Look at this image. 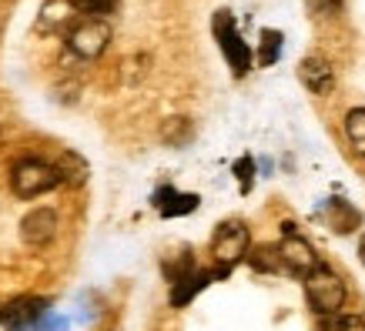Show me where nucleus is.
<instances>
[{
  "mask_svg": "<svg viewBox=\"0 0 365 331\" xmlns=\"http://www.w3.org/2000/svg\"><path fill=\"white\" fill-rule=\"evenodd\" d=\"M215 278H225L222 268H215V271H201V268H195L191 275H185L181 281H175V285H171V305H175V308H185V305H188L198 291H205Z\"/></svg>",
  "mask_w": 365,
  "mask_h": 331,
  "instance_id": "10",
  "label": "nucleus"
},
{
  "mask_svg": "<svg viewBox=\"0 0 365 331\" xmlns=\"http://www.w3.org/2000/svg\"><path fill=\"white\" fill-rule=\"evenodd\" d=\"M57 184H61L57 167L41 161V157H24V161H17V164L11 167V188H14V194L24 201L41 198L47 191H54Z\"/></svg>",
  "mask_w": 365,
  "mask_h": 331,
  "instance_id": "1",
  "label": "nucleus"
},
{
  "mask_svg": "<svg viewBox=\"0 0 365 331\" xmlns=\"http://www.w3.org/2000/svg\"><path fill=\"white\" fill-rule=\"evenodd\" d=\"M359 258H362V265H365V238L359 241Z\"/></svg>",
  "mask_w": 365,
  "mask_h": 331,
  "instance_id": "22",
  "label": "nucleus"
},
{
  "mask_svg": "<svg viewBox=\"0 0 365 331\" xmlns=\"http://www.w3.org/2000/svg\"><path fill=\"white\" fill-rule=\"evenodd\" d=\"M74 11H81V14H88V17H98V21H104L108 14L114 11V4L118 0H67Z\"/></svg>",
  "mask_w": 365,
  "mask_h": 331,
  "instance_id": "18",
  "label": "nucleus"
},
{
  "mask_svg": "<svg viewBox=\"0 0 365 331\" xmlns=\"http://www.w3.org/2000/svg\"><path fill=\"white\" fill-rule=\"evenodd\" d=\"M305 298L315 315H339L345 305V285L329 265H319L312 275H305Z\"/></svg>",
  "mask_w": 365,
  "mask_h": 331,
  "instance_id": "2",
  "label": "nucleus"
},
{
  "mask_svg": "<svg viewBox=\"0 0 365 331\" xmlns=\"http://www.w3.org/2000/svg\"><path fill=\"white\" fill-rule=\"evenodd\" d=\"M211 31H215V41L222 47V54H225V61H228V67H232V74L235 78H245V74L252 70V47L242 41L232 11H215Z\"/></svg>",
  "mask_w": 365,
  "mask_h": 331,
  "instance_id": "3",
  "label": "nucleus"
},
{
  "mask_svg": "<svg viewBox=\"0 0 365 331\" xmlns=\"http://www.w3.org/2000/svg\"><path fill=\"white\" fill-rule=\"evenodd\" d=\"M191 137H195V127H191L188 117H168L161 124V141L171 144V147H185Z\"/></svg>",
  "mask_w": 365,
  "mask_h": 331,
  "instance_id": "14",
  "label": "nucleus"
},
{
  "mask_svg": "<svg viewBox=\"0 0 365 331\" xmlns=\"http://www.w3.org/2000/svg\"><path fill=\"white\" fill-rule=\"evenodd\" d=\"M312 11L322 14V17H335L342 11V0H312Z\"/></svg>",
  "mask_w": 365,
  "mask_h": 331,
  "instance_id": "20",
  "label": "nucleus"
},
{
  "mask_svg": "<svg viewBox=\"0 0 365 331\" xmlns=\"http://www.w3.org/2000/svg\"><path fill=\"white\" fill-rule=\"evenodd\" d=\"M322 211H325V221H329V228H332L335 234H352L355 228L362 224V214L345 198H329Z\"/></svg>",
  "mask_w": 365,
  "mask_h": 331,
  "instance_id": "11",
  "label": "nucleus"
},
{
  "mask_svg": "<svg viewBox=\"0 0 365 331\" xmlns=\"http://www.w3.org/2000/svg\"><path fill=\"white\" fill-rule=\"evenodd\" d=\"M108 44H111V27H108V21H98V17H84L67 31V47L81 61H98L108 51Z\"/></svg>",
  "mask_w": 365,
  "mask_h": 331,
  "instance_id": "7",
  "label": "nucleus"
},
{
  "mask_svg": "<svg viewBox=\"0 0 365 331\" xmlns=\"http://www.w3.org/2000/svg\"><path fill=\"white\" fill-rule=\"evenodd\" d=\"M198 204H201L198 194H181V191H175V188L155 191V208H158V214H165V218L191 214V211H198Z\"/></svg>",
  "mask_w": 365,
  "mask_h": 331,
  "instance_id": "12",
  "label": "nucleus"
},
{
  "mask_svg": "<svg viewBox=\"0 0 365 331\" xmlns=\"http://www.w3.org/2000/svg\"><path fill=\"white\" fill-rule=\"evenodd\" d=\"M51 321V301L21 295L0 305V325L7 331H44Z\"/></svg>",
  "mask_w": 365,
  "mask_h": 331,
  "instance_id": "5",
  "label": "nucleus"
},
{
  "mask_svg": "<svg viewBox=\"0 0 365 331\" xmlns=\"http://www.w3.org/2000/svg\"><path fill=\"white\" fill-rule=\"evenodd\" d=\"M248 265H252L255 271H285V268H282V258H278V248H272V244L252 248V251H248Z\"/></svg>",
  "mask_w": 365,
  "mask_h": 331,
  "instance_id": "16",
  "label": "nucleus"
},
{
  "mask_svg": "<svg viewBox=\"0 0 365 331\" xmlns=\"http://www.w3.org/2000/svg\"><path fill=\"white\" fill-rule=\"evenodd\" d=\"M278 57H282V31L265 27V31H262V47H258V64L272 67Z\"/></svg>",
  "mask_w": 365,
  "mask_h": 331,
  "instance_id": "17",
  "label": "nucleus"
},
{
  "mask_svg": "<svg viewBox=\"0 0 365 331\" xmlns=\"http://www.w3.org/2000/svg\"><path fill=\"white\" fill-rule=\"evenodd\" d=\"M345 137H349L355 154L365 157V107H355L345 114Z\"/></svg>",
  "mask_w": 365,
  "mask_h": 331,
  "instance_id": "15",
  "label": "nucleus"
},
{
  "mask_svg": "<svg viewBox=\"0 0 365 331\" xmlns=\"http://www.w3.org/2000/svg\"><path fill=\"white\" fill-rule=\"evenodd\" d=\"M235 174H238V181H242V191L252 188V177H255V161H252V157L235 161Z\"/></svg>",
  "mask_w": 365,
  "mask_h": 331,
  "instance_id": "19",
  "label": "nucleus"
},
{
  "mask_svg": "<svg viewBox=\"0 0 365 331\" xmlns=\"http://www.w3.org/2000/svg\"><path fill=\"white\" fill-rule=\"evenodd\" d=\"M57 174H61V184H71V188H81L88 181V161L78 154V151H61V157L54 161Z\"/></svg>",
  "mask_w": 365,
  "mask_h": 331,
  "instance_id": "13",
  "label": "nucleus"
},
{
  "mask_svg": "<svg viewBox=\"0 0 365 331\" xmlns=\"http://www.w3.org/2000/svg\"><path fill=\"white\" fill-rule=\"evenodd\" d=\"M252 251V234L245 228V221H222L215 234H211V254H215V261L222 268L225 275L232 271L238 261H245Z\"/></svg>",
  "mask_w": 365,
  "mask_h": 331,
  "instance_id": "4",
  "label": "nucleus"
},
{
  "mask_svg": "<svg viewBox=\"0 0 365 331\" xmlns=\"http://www.w3.org/2000/svg\"><path fill=\"white\" fill-rule=\"evenodd\" d=\"M299 80L312 94H329L335 88V74H332V64L325 61V57H305L299 64Z\"/></svg>",
  "mask_w": 365,
  "mask_h": 331,
  "instance_id": "9",
  "label": "nucleus"
},
{
  "mask_svg": "<svg viewBox=\"0 0 365 331\" xmlns=\"http://www.w3.org/2000/svg\"><path fill=\"white\" fill-rule=\"evenodd\" d=\"M275 248H278V258H282V268H285L288 275L305 278V275H312V271L322 265L319 254H315V248H312V244L295 231V224H292V221L282 224V241H278Z\"/></svg>",
  "mask_w": 365,
  "mask_h": 331,
  "instance_id": "6",
  "label": "nucleus"
},
{
  "mask_svg": "<svg viewBox=\"0 0 365 331\" xmlns=\"http://www.w3.org/2000/svg\"><path fill=\"white\" fill-rule=\"evenodd\" d=\"M57 234V214L51 208H34L31 214H24L21 221V238L31 248H47Z\"/></svg>",
  "mask_w": 365,
  "mask_h": 331,
  "instance_id": "8",
  "label": "nucleus"
},
{
  "mask_svg": "<svg viewBox=\"0 0 365 331\" xmlns=\"http://www.w3.org/2000/svg\"><path fill=\"white\" fill-rule=\"evenodd\" d=\"M335 331H365V318H359V315H342L339 325H335Z\"/></svg>",
  "mask_w": 365,
  "mask_h": 331,
  "instance_id": "21",
  "label": "nucleus"
}]
</instances>
